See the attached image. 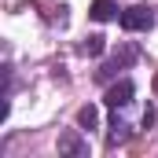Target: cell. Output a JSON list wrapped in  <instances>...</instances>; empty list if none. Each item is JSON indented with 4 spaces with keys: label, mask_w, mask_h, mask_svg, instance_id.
I'll use <instances>...</instances> for the list:
<instances>
[{
    "label": "cell",
    "mask_w": 158,
    "mask_h": 158,
    "mask_svg": "<svg viewBox=\"0 0 158 158\" xmlns=\"http://www.w3.org/2000/svg\"><path fill=\"white\" fill-rule=\"evenodd\" d=\"M118 22H121V30H129V33H147L155 26V11L143 7V4H132V7H125L118 15Z\"/></svg>",
    "instance_id": "obj_1"
},
{
    "label": "cell",
    "mask_w": 158,
    "mask_h": 158,
    "mask_svg": "<svg viewBox=\"0 0 158 158\" xmlns=\"http://www.w3.org/2000/svg\"><path fill=\"white\" fill-rule=\"evenodd\" d=\"M136 59H140V52H136L132 44H125V48H121V52L114 55V59H110V63H107V66H103V70H99V74H96V77H99V81H110L114 74H118V70H125V66H132Z\"/></svg>",
    "instance_id": "obj_2"
},
{
    "label": "cell",
    "mask_w": 158,
    "mask_h": 158,
    "mask_svg": "<svg viewBox=\"0 0 158 158\" xmlns=\"http://www.w3.org/2000/svg\"><path fill=\"white\" fill-rule=\"evenodd\" d=\"M132 96H136V85H132L129 77H121V81H114V85L107 88L103 99H107V107L118 110V107H129V103H132Z\"/></svg>",
    "instance_id": "obj_3"
},
{
    "label": "cell",
    "mask_w": 158,
    "mask_h": 158,
    "mask_svg": "<svg viewBox=\"0 0 158 158\" xmlns=\"http://www.w3.org/2000/svg\"><path fill=\"white\" fill-rule=\"evenodd\" d=\"M59 155L85 158V155H88V140L81 136L77 129H66V132H59Z\"/></svg>",
    "instance_id": "obj_4"
},
{
    "label": "cell",
    "mask_w": 158,
    "mask_h": 158,
    "mask_svg": "<svg viewBox=\"0 0 158 158\" xmlns=\"http://www.w3.org/2000/svg\"><path fill=\"white\" fill-rule=\"evenodd\" d=\"M88 15H92L96 22H110V19H118V4H114V0H92Z\"/></svg>",
    "instance_id": "obj_5"
},
{
    "label": "cell",
    "mask_w": 158,
    "mask_h": 158,
    "mask_svg": "<svg viewBox=\"0 0 158 158\" xmlns=\"http://www.w3.org/2000/svg\"><path fill=\"white\" fill-rule=\"evenodd\" d=\"M129 140V125L125 121H118V114H114V121H110V136H107V143L110 147H118V143H125Z\"/></svg>",
    "instance_id": "obj_6"
},
{
    "label": "cell",
    "mask_w": 158,
    "mask_h": 158,
    "mask_svg": "<svg viewBox=\"0 0 158 158\" xmlns=\"http://www.w3.org/2000/svg\"><path fill=\"white\" fill-rule=\"evenodd\" d=\"M103 48H107V40L99 37V33H92V37L81 40V55H103Z\"/></svg>",
    "instance_id": "obj_7"
},
{
    "label": "cell",
    "mask_w": 158,
    "mask_h": 158,
    "mask_svg": "<svg viewBox=\"0 0 158 158\" xmlns=\"http://www.w3.org/2000/svg\"><path fill=\"white\" fill-rule=\"evenodd\" d=\"M77 125H81V129H96V125H99V110H96L92 103L81 107V110H77Z\"/></svg>",
    "instance_id": "obj_8"
}]
</instances>
